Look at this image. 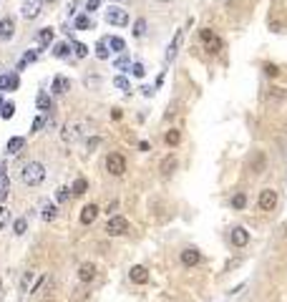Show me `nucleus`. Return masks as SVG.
<instances>
[{
	"label": "nucleus",
	"instance_id": "2eb2a0df",
	"mask_svg": "<svg viewBox=\"0 0 287 302\" xmlns=\"http://www.w3.org/2000/svg\"><path fill=\"white\" fill-rule=\"evenodd\" d=\"M98 211H101V209H98V204H86V207L81 209V217H78V219H81V224H83V226L94 224V222H96V217H98Z\"/></svg>",
	"mask_w": 287,
	"mask_h": 302
},
{
	"label": "nucleus",
	"instance_id": "0eeeda50",
	"mask_svg": "<svg viewBox=\"0 0 287 302\" xmlns=\"http://www.w3.org/2000/svg\"><path fill=\"white\" fill-rule=\"evenodd\" d=\"M43 3L45 0H23V5H20V15L25 20H36L40 10H43Z\"/></svg>",
	"mask_w": 287,
	"mask_h": 302
},
{
	"label": "nucleus",
	"instance_id": "ea45409f",
	"mask_svg": "<svg viewBox=\"0 0 287 302\" xmlns=\"http://www.w3.org/2000/svg\"><path fill=\"white\" fill-rule=\"evenodd\" d=\"M73 53H76V58H86V56H88V45L73 40Z\"/></svg>",
	"mask_w": 287,
	"mask_h": 302
},
{
	"label": "nucleus",
	"instance_id": "6ab92c4d",
	"mask_svg": "<svg viewBox=\"0 0 287 302\" xmlns=\"http://www.w3.org/2000/svg\"><path fill=\"white\" fill-rule=\"evenodd\" d=\"M36 109H38L40 113H51V111H53V98H51V94L40 91V94L36 96Z\"/></svg>",
	"mask_w": 287,
	"mask_h": 302
},
{
	"label": "nucleus",
	"instance_id": "7c9ffc66",
	"mask_svg": "<svg viewBox=\"0 0 287 302\" xmlns=\"http://www.w3.org/2000/svg\"><path fill=\"white\" fill-rule=\"evenodd\" d=\"M131 63H134V60H131L126 53H121L118 58H114V68H116V71H126V73H129Z\"/></svg>",
	"mask_w": 287,
	"mask_h": 302
},
{
	"label": "nucleus",
	"instance_id": "58836bf2",
	"mask_svg": "<svg viewBox=\"0 0 287 302\" xmlns=\"http://www.w3.org/2000/svg\"><path fill=\"white\" fill-rule=\"evenodd\" d=\"M245 207H247V196L242 194V191H237L232 196V209H245Z\"/></svg>",
	"mask_w": 287,
	"mask_h": 302
},
{
	"label": "nucleus",
	"instance_id": "a18cd8bd",
	"mask_svg": "<svg viewBox=\"0 0 287 302\" xmlns=\"http://www.w3.org/2000/svg\"><path fill=\"white\" fill-rule=\"evenodd\" d=\"M265 171V154L257 151V164H254V174H262Z\"/></svg>",
	"mask_w": 287,
	"mask_h": 302
},
{
	"label": "nucleus",
	"instance_id": "b1692460",
	"mask_svg": "<svg viewBox=\"0 0 287 302\" xmlns=\"http://www.w3.org/2000/svg\"><path fill=\"white\" fill-rule=\"evenodd\" d=\"M53 58H60V60H66L71 53H73V43H53Z\"/></svg>",
	"mask_w": 287,
	"mask_h": 302
},
{
	"label": "nucleus",
	"instance_id": "f704fd0d",
	"mask_svg": "<svg viewBox=\"0 0 287 302\" xmlns=\"http://www.w3.org/2000/svg\"><path fill=\"white\" fill-rule=\"evenodd\" d=\"M43 126H48V113H38L36 118H33V124H30V131H40Z\"/></svg>",
	"mask_w": 287,
	"mask_h": 302
},
{
	"label": "nucleus",
	"instance_id": "bf43d9fd",
	"mask_svg": "<svg viewBox=\"0 0 287 302\" xmlns=\"http://www.w3.org/2000/svg\"><path fill=\"white\" fill-rule=\"evenodd\" d=\"M0 76H3V71H0Z\"/></svg>",
	"mask_w": 287,
	"mask_h": 302
},
{
	"label": "nucleus",
	"instance_id": "603ef678",
	"mask_svg": "<svg viewBox=\"0 0 287 302\" xmlns=\"http://www.w3.org/2000/svg\"><path fill=\"white\" fill-rule=\"evenodd\" d=\"M116 207H118V202H111L109 207H106V211H109V217H114V211H116Z\"/></svg>",
	"mask_w": 287,
	"mask_h": 302
},
{
	"label": "nucleus",
	"instance_id": "c85d7f7f",
	"mask_svg": "<svg viewBox=\"0 0 287 302\" xmlns=\"http://www.w3.org/2000/svg\"><path fill=\"white\" fill-rule=\"evenodd\" d=\"M25 146V139L23 136H13V139L8 141V154L13 156V154H20V149Z\"/></svg>",
	"mask_w": 287,
	"mask_h": 302
},
{
	"label": "nucleus",
	"instance_id": "5fc2aeb1",
	"mask_svg": "<svg viewBox=\"0 0 287 302\" xmlns=\"http://www.w3.org/2000/svg\"><path fill=\"white\" fill-rule=\"evenodd\" d=\"M111 3H114V5H118V3H126V0H111Z\"/></svg>",
	"mask_w": 287,
	"mask_h": 302
},
{
	"label": "nucleus",
	"instance_id": "f3484780",
	"mask_svg": "<svg viewBox=\"0 0 287 302\" xmlns=\"http://www.w3.org/2000/svg\"><path fill=\"white\" fill-rule=\"evenodd\" d=\"M94 277H96V264L94 262H83L78 267V282L88 284V282H94Z\"/></svg>",
	"mask_w": 287,
	"mask_h": 302
},
{
	"label": "nucleus",
	"instance_id": "a878e982",
	"mask_svg": "<svg viewBox=\"0 0 287 302\" xmlns=\"http://www.w3.org/2000/svg\"><path fill=\"white\" fill-rule=\"evenodd\" d=\"M94 53H96L98 60H109V58H111V48H109V43H106V38L96 43V51H94Z\"/></svg>",
	"mask_w": 287,
	"mask_h": 302
},
{
	"label": "nucleus",
	"instance_id": "c756f323",
	"mask_svg": "<svg viewBox=\"0 0 287 302\" xmlns=\"http://www.w3.org/2000/svg\"><path fill=\"white\" fill-rule=\"evenodd\" d=\"M106 43H109V48H111L114 53H124V51H126V43H124V38H118V36L106 38Z\"/></svg>",
	"mask_w": 287,
	"mask_h": 302
},
{
	"label": "nucleus",
	"instance_id": "6e6552de",
	"mask_svg": "<svg viewBox=\"0 0 287 302\" xmlns=\"http://www.w3.org/2000/svg\"><path fill=\"white\" fill-rule=\"evenodd\" d=\"M257 204H260L262 211H275V207H277V191L275 189H262Z\"/></svg>",
	"mask_w": 287,
	"mask_h": 302
},
{
	"label": "nucleus",
	"instance_id": "aec40b11",
	"mask_svg": "<svg viewBox=\"0 0 287 302\" xmlns=\"http://www.w3.org/2000/svg\"><path fill=\"white\" fill-rule=\"evenodd\" d=\"M56 217H58V204H53L51 199H45L40 204V219L43 222H53Z\"/></svg>",
	"mask_w": 287,
	"mask_h": 302
},
{
	"label": "nucleus",
	"instance_id": "864d4df0",
	"mask_svg": "<svg viewBox=\"0 0 287 302\" xmlns=\"http://www.w3.org/2000/svg\"><path fill=\"white\" fill-rule=\"evenodd\" d=\"M121 116H124V111H121V109H114V111H111V118H114V121H118Z\"/></svg>",
	"mask_w": 287,
	"mask_h": 302
},
{
	"label": "nucleus",
	"instance_id": "39448f33",
	"mask_svg": "<svg viewBox=\"0 0 287 302\" xmlns=\"http://www.w3.org/2000/svg\"><path fill=\"white\" fill-rule=\"evenodd\" d=\"M199 38L204 40V48H207V53H211V56H217V53L224 48L222 38L214 36V30H211V28H202V30H199Z\"/></svg>",
	"mask_w": 287,
	"mask_h": 302
},
{
	"label": "nucleus",
	"instance_id": "bb28decb",
	"mask_svg": "<svg viewBox=\"0 0 287 302\" xmlns=\"http://www.w3.org/2000/svg\"><path fill=\"white\" fill-rule=\"evenodd\" d=\"M164 141H166V146H169V149L179 146V141H181V131H179V129H169V131H166V136H164Z\"/></svg>",
	"mask_w": 287,
	"mask_h": 302
},
{
	"label": "nucleus",
	"instance_id": "13d9d810",
	"mask_svg": "<svg viewBox=\"0 0 287 302\" xmlns=\"http://www.w3.org/2000/svg\"><path fill=\"white\" fill-rule=\"evenodd\" d=\"M45 3H56V0H45Z\"/></svg>",
	"mask_w": 287,
	"mask_h": 302
},
{
	"label": "nucleus",
	"instance_id": "4468645a",
	"mask_svg": "<svg viewBox=\"0 0 287 302\" xmlns=\"http://www.w3.org/2000/svg\"><path fill=\"white\" fill-rule=\"evenodd\" d=\"M129 277H131L134 284H146V282H149V269H146L144 264H134V267L129 269Z\"/></svg>",
	"mask_w": 287,
	"mask_h": 302
},
{
	"label": "nucleus",
	"instance_id": "09e8293b",
	"mask_svg": "<svg viewBox=\"0 0 287 302\" xmlns=\"http://www.w3.org/2000/svg\"><path fill=\"white\" fill-rule=\"evenodd\" d=\"M141 94H144L146 98H151V96L156 94V86H141Z\"/></svg>",
	"mask_w": 287,
	"mask_h": 302
},
{
	"label": "nucleus",
	"instance_id": "7ed1b4c3",
	"mask_svg": "<svg viewBox=\"0 0 287 302\" xmlns=\"http://www.w3.org/2000/svg\"><path fill=\"white\" fill-rule=\"evenodd\" d=\"M103 18H106V23L114 25V28H126V25L131 23L129 10H124L121 5H114V3H111V8H109V10L103 13Z\"/></svg>",
	"mask_w": 287,
	"mask_h": 302
},
{
	"label": "nucleus",
	"instance_id": "72a5a7b5",
	"mask_svg": "<svg viewBox=\"0 0 287 302\" xmlns=\"http://www.w3.org/2000/svg\"><path fill=\"white\" fill-rule=\"evenodd\" d=\"M114 86L118 91H124V94H131V83H129L126 76H114Z\"/></svg>",
	"mask_w": 287,
	"mask_h": 302
},
{
	"label": "nucleus",
	"instance_id": "4c0bfd02",
	"mask_svg": "<svg viewBox=\"0 0 287 302\" xmlns=\"http://www.w3.org/2000/svg\"><path fill=\"white\" fill-rule=\"evenodd\" d=\"M33 275H36L33 269H28L25 275H23V280H20V292H30V282H33Z\"/></svg>",
	"mask_w": 287,
	"mask_h": 302
},
{
	"label": "nucleus",
	"instance_id": "2f4dec72",
	"mask_svg": "<svg viewBox=\"0 0 287 302\" xmlns=\"http://www.w3.org/2000/svg\"><path fill=\"white\" fill-rule=\"evenodd\" d=\"M146 28H149V23H146V18H136L134 20V38H144L146 36Z\"/></svg>",
	"mask_w": 287,
	"mask_h": 302
},
{
	"label": "nucleus",
	"instance_id": "37998d69",
	"mask_svg": "<svg viewBox=\"0 0 287 302\" xmlns=\"http://www.w3.org/2000/svg\"><path fill=\"white\" fill-rule=\"evenodd\" d=\"M10 222V209L0 204V229H5V224Z\"/></svg>",
	"mask_w": 287,
	"mask_h": 302
},
{
	"label": "nucleus",
	"instance_id": "f8f14e48",
	"mask_svg": "<svg viewBox=\"0 0 287 302\" xmlns=\"http://www.w3.org/2000/svg\"><path fill=\"white\" fill-rule=\"evenodd\" d=\"M176 169H179V161H176V156H174V154H166V156L161 159V164H159V171H161V176H164V179H169Z\"/></svg>",
	"mask_w": 287,
	"mask_h": 302
},
{
	"label": "nucleus",
	"instance_id": "8fccbe9b",
	"mask_svg": "<svg viewBox=\"0 0 287 302\" xmlns=\"http://www.w3.org/2000/svg\"><path fill=\"white\" fill-rule=\"evenodd\" d=\"M43 280H45V277H38V282H36L33 287H30V295H36V292L40 290V284H43Z\"/></svg>",
	"mask_w": 287,
	"mask_h": 302
},
{
	"label": "nucleus",
	"instance_id": "79ce46f5",
	"mask_svg": "<svg viewBox=\"0 0 287 302\" xmlns=\"http://www.w3.org/2000/svg\"><path fill=\"white\" fill-rule=\"evenodd\" d=\"M13 113H15V103H3V109H0V118H13Z\"/></svg>",
	"mask_w": 287,
	"mask_h": 302
},
{
	"label": "nucleus",
	"instance_id": "20e7f679",
	"mask_svg": "<svg viewBox=\"0 0 287 302\" xmlns=\"http://www.w3.org/2000/svg\"><path fill=\"white\" fill-rule=\"evenodd\" d=\"M106 171H109L111 176H124L126 174V159H124V154L111 151V154L106 156Z\"/></svg>",
	"mask_w": 287,
	"mask_h": 302
},
{
	"label": "nucleus",
	"instance_id": "5701e85b",
	"mask_svg": "<svg viewBox=\"0 0 287 302\" xmlns=\"http://www.w3.org/2000/svg\"><path fill=\"white\" fill-rule=\"evenodd\" d=\"M73 28H76V30H94V28H96V23L91 20V15H88V13H81V15H76Z\"/></svg>",
	"mask_w": 287,
	"mask_h": 302
},
{
	"label": "nucleus",
	"instance_id": "4d7b16f0",
	"mask_svg": "<svg viewBox=\"0 0 287 302\" xmlns=\"http://www.w3.org/2000/svg\"><path fill=\"white\" fill-rule=\"evenodd\" d=\"M159 3H172V0H159Z\"/></svg>",
	"mask_w": 287,
	"mask_h": 302
},
{
	"label": "nucleus",
	"instance_id": "f257e3e1",
	"mask_svg": "<svg viewBox=\"0 0 287 302\" xmlns=\"http://www.w3.org/2000/svg\"><path fill=\"white\" fill-rule=\"evenodd\" d=\"M91 121L88 118H71L63 124V129H60V141L63 144H78L81 139H86V136H91Z\"/></svg>",
	"mask_w": 287,
	"mask_h": 302
},
{
	"label": "nucleus",
	"instance_id": "4be33fe9",
	"mask_svg": "<svg viewBox=\"0 0 287 302\" xmlns=\"http://www.w3.org/2000/svg\"><path fill=\"white\" fill-rule=\"evenodd\" d=\"M13 36H15V20L8 15V18L0 20V38H3V40H10Z\"/></svg>",
	"mask_w": 287,
	"mask_h": 302
},
{
	"label": "nucleus",
	"instance_id": "a19ab883",
	"mask_svg": "<svg viewBox=\"0 0 287 302\" xmlns=\"http://www.w3.org/2000/svg\"><path fill=\"white\" fill-rule=\"evenodd\" d=\"M129 73L136 76V78H144V76H146V68H144V63H139V60H136V63H131Z\"/></svg>",
	"mask_w": 287,
	"mask_h": 302
},
{
	"label": "nucleus",
	"instance_id": "6e6d98bb",
	"mask_svg": "<svg viewBox=\"0 0 287 302\" xmlns=\"http://www.w3.org/2000/svg\"><path fill=\"white\" fill-rule=\"evenodd\" d=\"M3 103H5V101H3V96H0V109H3Z\"/></svg>",
	"mask_w": 287,
	"mask_h": 302
},
{
	"label": "nucleus",
	"instance_id": "49530a36",
	"mask_svg": "<svg viewBox=\"0 0 287 302\" xmlns=\"http://www.w3.org/2000/svg\"><path fill=\"white\" fill-rule=\"evenodd\" d=\"M68 196H71V189H68V187H60V189L56 191V199H58V202H68Z\"/></svg>",
	"mask_w": 287,
	"mask_h": 302
},
{
	"label": "nucleus",
	"instance_id": "ddd939ff",
	"mask_svg": "<svg viewBox=\"0 0 287 302\" xmlns=\"http://www.w3.org/2000/svg\"><path fill=\"white\" fill-rule=\"evenodd\" d=\"M265 103H280V101H285L287 98V88H277V86H269V88H265Z\"/></svg>",
	"mask_w": 287,
	"mask_h": 302
},
{
	"label": "nucleus",
	"instance_id": "e433bc0d",
	"mask_svg": "<svg viewBox=\"0 0 287 302\" xmlns=\"http://www.w3.org/2000/svg\"><path fill=\"white\" fill-rule=\"evenodd\" d=\"M262 71H265L267 78H277V76H280V66L277 63H269V60H267V63H262Z\"/></svg>",
	"mask_w": 287,
	"mask_h": 302
},
{
	"label": "nucleus",
	"instance_id": "1a4fd4ad",
	"mask_svg": "<svg viewBox=\"0 0 287 302\" xmlns=\"http://www.w3.org/2000/svg\"><path fill=\"white\" fill-rule=\"evenodd\" d=\"M184 33H187V28H179L176 33H174V38H172V43H169V48H166V63H172V60L176 58V53H179V48H181V43H184Z\"/></svg>",
	"mask_w": 287,
	"mask_h": 302
},
{
	"label": "nucleus",
	"instance_id": "9d476101",
	"mask_svg": "<svg viewBox=\"0 0 287 302\" xmlns=\"http://www.w3.org/2000/svg\"><path fill=\"white\" fill-rule=\"evenodd\" d=\"M18 86H20V76H18V71L0 76V94H8V91H18Z\"/></svg>",
	"mask_w": 287,
	"mask_h": 302
},
{
	"label": "nucleus",
	"instance_id": "412c9836",
	"mask_svg": "<svg viewBox=\"0 0 287 302\" xmlns=\"http://www.w3.org/2000/svg\"><path fill=\"white\" fill-rule=\"evenodd\" d=\"M53 38H56V30L53 28H40L36 33V40L40 48H48V45H53Z\"/></svg>",
	"mask_w": 287,
	"mask_h": 302
},
{
	"label": "nucleus",
	"instance_id": "a211bd4d",
	"mask_svg": "<svg viewBox=\"0 0 287 302\" xmlns=\"http://www.w3.org/2000/svg\"><path fill=\"white\" fill-rule=\"evenodd\" d=\"M51 91H53V96H63L71 91V81L66 78V76H56L53 83H51Z\"/></svg>",
	"mask_w": 287,
	"mask_h": 302
},
{
	"label": "nucleus",
	"instance_id": "9b49d317",
	"mask_svg": "<svg viewBox=\"0 0 287 302\" xmlns=\"http://www.w3.org/2000/svg\"><path fill=\"white\" fill-rule=\"evenodd\" d=\"M179 260H181V264H184V267H196V264L202 262V252L196 249V247H187V249H181Z\"/></svg>",
	"mask_w": 287,
	"mask_h": 302
},
{
	"label": "nucleus",
	"instance_id": "cd10ccee",
	"mask_svg": "<svg viewBox=\"0 0 287 302\" xmlns=\"http://www.w3.org/2000/svg\"><path fill=\"white\" fill-rule=\"evenodd\" d=\"M86 191H88V181H86L83 176H78V179L71 184V194H73V196H81V194H86Z\"/></svg>",
	"mask_w": 287,
	"mask_h": 302
},
{
	"label": "nucleus",
	"instance_id": "052dcab7",
	"mask_svg": "<svg viewBox=\"0 0 287 302\" xmlns=\"http://www.w3.org/2000/svg\"><path fill=\"white\" fill-rule=\"evenodd\" d=\"M48 302H53V300H48Z\"/></svg>",
	"mask_w": 287,
	"mask_h": 302
},
{
	"label": "nucleus",
	"instance_id": "c9c22d12",
	"mask_svg": "<svg viewBox=\"0 0 287 302\" xmlns=\"http://www.w3.org/2000/svg\"><path fill=\"white\" fill-rule=\"evenodd\" d=\"M38 60V51H25V56L20 58V63H18V71H23L28 63H36Z\"/></svg>",
	"mask_w": 287,
	"mask_h": 302
},
{
	"label": "nucleus",
	"instance_id": "c03bdc74",
	"mask_svg": "<svg viewBox=\"0 0 287 302\" xmlns=\"http://www.w3.org/2000/svg\"><path fill=\"white\" fill-rule=\"evenodd\" d=\"M101 146V136H88L86 139V151H96Z\"/></svg>",
	"mask_w": 287,
	"mask_h": 302
},
{
	"label": "nucleus",
	"instance_id": "f03ea898",
	"mask_svg": "<svg viewBox=\"0 0 287 302\" xmlns=\"http://www.w3.org/2000/svg\"><path fill=\"white\" fill-rule=\"evenodd\" d=\"M20 179H23L25 187H38V184H43V179H45V166H43L40 161H28L23 169H20Z\"/></svg>",
	"mask_w": 287,
	"mask_h": 302
},
{
	"label": "nucleus",
	"instance_id": "3c124183",
	"mask_svg": "<svg viewBox=\"0 0 287 302\" xmlns=\"http://www.w3.org/2000/svg\"><path fill=\"white\" fill-rule=\"evenodd\" d=\"M78 5H81V0H71V3H68V13L73 15V13H76V8H78Z\"/></svg>",
	"mask_w": 287,
	"mask_h": 302
},
{
	"label": "nucleus",
	"instance_id": "dca6fc26",
	"mask_svg": "<svg viewBox=\"0 0 287 302\" xmlns=\"http://www.w3.org/2000/svg\"><path fill=\"white\" fill-rule=\"evenodd\" d=\"M230 239H232L234 247H247V245H249V232L245 229V226H234L232 234H230Z\"/></svg>",
	"mask_w": 287,
	"mask_h": 302
},
{
	"label": "nucleus",
	"instance_id": "393cba45",
	"mask_svg": "<svg viewBox=\"0 0 287 302\" xmlns=\"http://www.w3.org/2000/svg\"><path fill=\"white\" fill-rule=\"evenodd\" d=\"M8 194H10V179H8L5 169H0V204L8 199Z\"/></svg>",
	"mask_w": 287,
	"mask_h": 302
},
{
	"label": "nucleus",
	"instance_id": "423d86ee",
	"mask_svg": "<svg viewBox=\"0 0 287 302\" xmlns=\"http://www.w3.org/2000/svg\"><path fill=\"white\" fill-rule=\"evenodd\" d=\"M129 232V219L121 217V214H114L109 217V222H106V234L109 237H121Z\"/></svg>",
	"mask_w": 287,
	"mask_h": 302
},
{
	"label": "nucleus",
	"instance_id": "de8ad7c7",
	"mask_svg": "<svg viewBox=\"0 0 287 302\" xmlns=\"http://www.w3.org/2000/svg\"><path fill=\"white\" fill-rule=\"evenodd\" d=\"M101 8V0H86V13L91 15V13H96Z\"/></svg>",
	"mask_w": 287,
	"mask_h": 302
},
{
	"label": "nucleus",
	"instance_id": "473e14b6",
	"mask_svg": "<svg viewBox=\"0 0 287 302\" xmlns=\"http://www.w3.org/2000/svg\"><path fill=\"white\" fill-rule=\"evenodd\" d=\"M25 232H28V219L25 217H18V219L13 222V234L15 237H23Z\"/></svg>",
	"mask_w": 287,
	"mask_h": 302
}]
</instances>
